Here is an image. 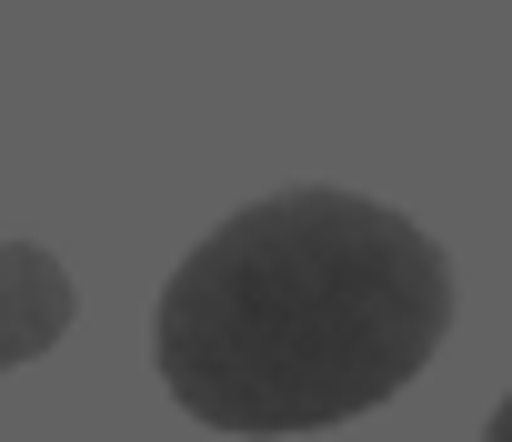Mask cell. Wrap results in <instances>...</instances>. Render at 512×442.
<instances>
[{"instance_id": "1", "label": "cell", "mask_w": 512, "mask_h": 442, "mask_svg": "<svg viewBox=\"0 0 512 442\" xmlns=\"http://www.w3.org/2000/svg\"><path fill=\"white\" fill-rule=\"evenodd\" d=\"M452 332V262L372 191H262L181 252L151 312L161 392L241 442L332 432L412 392Z\"/></svg>"}, {"instance_id": "2", "label": "cell", "mask_w": 512, "mask_h": 442, "mask_svg": "<svg viewBox=\"0 0 512 442\" xmlns=\"http://www.w3.org/2000/svg\"><path fill=\"white\" fill-rule=\"evenodd\" d=\"M71 322H81V292H71L61 252H41V242H0V372L41 362Z\"/></svg>"}, {"instance_id": "3", "label": "cell", "mask_w": 512, "mask_h": 442, "mask_svg": "<svg viewBox=\"0 0 512 442\" xmlns=\"http://www.w3.org/2000/svg\"><path fill=\"white\" fill-rule=\"evenodd\" d=\"M482 442H512V392L492 402V422H482Z\"/></svg>"}]
</instances>
